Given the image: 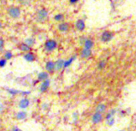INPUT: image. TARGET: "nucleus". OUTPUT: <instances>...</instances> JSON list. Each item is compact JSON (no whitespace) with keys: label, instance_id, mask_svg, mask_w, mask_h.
Returning <instances> with one entry per match:
<instances>
[{"label":"nucleus","instance_id":"20e7f679","mask_svg":"<svg viewBox=\"0 0 136 131\" xmlns=\"http://www.w3.org/2000/svg\"><path fill=\"white\" fill-rule=\"evenodd\" d=\"M50 85H51V81H50L49 78L47 79V80H45V81H43V82H42V84L39 86L40 92L45 93L48 89V88H49Z\"/></svg>","mask_w":136,"mask_h":131},{"label":"nucleus","instance_id":"9b49d317","mask_svg":"<svg viewBox=\"0 0 136 131\" xmlns=\"http://www.w3.org/2000/svg\"><path fill=\"white\" fill-rule=\"evenodd\" d=\"M49 78V73L46 71H43V72H41L38 74L37 77V79L38 81H40V82H43L45 80H47Z\"/></svg>","mask_w":136,"mask_h":131},{"label":"nucleus","instance_id":"aec40b11","mask_svg":"<svg viewBox=\"0 0 136 131\" xmlns=\"http://www.w3.org/2000/svg\"><path fill=\"white\" fill-rule=\"evenodd\" d=\"M25 43L28 46H33L34 43H35V40L34 39V38H27V39L25 40Z\"/></svg>","mask_w":136,"mask_h":131},{"label":"nucleus","instance_id":"6e6552de","mask_svg":"<svg viewBox=\"0 0 136 131\" xmlns=\"http://www.w3.org/2000/svg\"><path fill=\"white\" fill-rule=\"evenodd\" d=\"M29 105H30V100H29L28 98H25L20 100V102H19V103H18V106L21 109H26L29 106Z\"/></svg>","mask_w":136,"mask_h":131},{"label":"nucleus","instance_id":"2eb2a0df","mask_svg":"<svg viewBox=\"0 0 136 131\" xmlns=\"http://www.w3.org/2000/svg\"><path fill=\"white\" fill-rule=\"evenodd\" d=\"M27 117V114L26 111H19L16 114V119L17 120H24Z\"/></svg>","mask_w":136,"mask_h":131},{"label":"nucleus","instance_id":"cd10ccee","mask_svg":"<svg viewBox=\"0 0 136 131\" xmlns=\"http://www.w3.org/2000/svg\"><path fill=\"white\" fill-rule=\"evenodd\" d=\"M8 92L11 94H18V91L15 90V89H8Z\"/></svg>","mask_w":136,"mask_h":131},{"label":"nucleus","instance_id":"dca6fc26","mask_svg":"<svg viewBox=\"0 0 136 131\" xmlns=\"http://www.w3.org/2000/svg\"><path fill=\"white\" fill-rule=\"evenodd\" d=\"M83 44H84V48H86V49H88V50H91V48L94 46L93 41L90 40V39H85Z\"/></svg>","mask_w":136,"mask_h":131},{"label":"nucleus","instance_id":"39448f33","mask_svg":"<svg viewBox=\"0 0 136 131\" xmlns=\"http://www.w3.org/2000/svg\"><path fill=\"white\" fill-rule=\"evenodd\" d=\"M113 38V34L110 31H104L102 34L101 36V40L104 43H106V42H109Z\"/></svg>","mask_w":136,"mask_h":131},{"label":"nucleus","instance_id":"423d86ee","mask_svg":"<svg viewBox=\"0 0 136 131\" xmlns=\"http://www.w3.org/2000/svg\"><path fill=\"white\" fill-rule=\"evenodd\" d=\"M91 120H92V122L94 124L99 123L100 121H102V114L97 113V112H95V113L93 114Z\"/></svg>","mask_w":136,"mask_h":131},{"label":"nucleus","instance_id":"393cba45","mask_svg":"<svg viewBox=\"0 0 136 131\" xmlns=\"http://www.w3.org/2000/svg\"><path fill=\"white\" fill-rule=\"evenodd\" d=\"M62 19H63V15L62 14H59V15H56L55 16H54V20L61 21Z\"/></svg>","mask_w":136,"mask_h":131},{"label":"nucleus","instance_id":"f3484780","mask_svg":"<svg viewBox=\"0 0 136 131\" xmlns=\"http://www.w3.org/2000/svg\"><path fill=\"white\" fill-rule=\"evenodd\" d=\"M76 58V57L75 56H73V57H71L69 59H67L66 61H64V64H63V68H67V67H69L71 64L73 63V62L74 60H75Z\"/></svg>","mask_w":136,"mask_h":131},{"label":"nucleus","instance_id":"f257e3e1","mask_svg":"<svg viewBox=\"0 0 136 131\" xmlns=\"http://www.w3.org/2000/svg\"><path fill=\"white\" fill-rule=\"evenodd\" d=\"M57 42L54 39H49L47 40L46 43L44 44V47H45V50L48 52H51V51L54 50L57 48Z\"/></svg>","mask_w":136,"mask_h":131},{"label":"nucleus","instance_id":"5701e85b","mask_svg":"<svg viewBox=\"0 0 136 131\" xmlns=\"http://www.w3.org/2000/svg\"><path fill=\"white\" fill-rule=\"evenodd\" d=\"M115 110H111V112H110V113H108L107 114H106V121L109 120V119H111V118H112V117H113V115L115 114Z\"/></svg>","mask_w":136,"mask_h":131},{"label":"nucleus","instance_id":"7c9ffc66","mask_svg":"<svg viewBox=\"0 0 136 131\" xmlns=\"http://www.w3.org/2000/svg\"><path fill=\"white\" fill-rule=\"evenodd\" d=\"M79 0H70V2H71V3H74V2H78Z\"/></svg>","mask_w":136,"mask_h":131},{"label":"nucleus","instance_id":"f03ea898","mask_svg":"<svg viewBox=\"0 0 136 131\" xmlns=\"http://www.w3.org/2000/svg\"><path fill=\"white\" fill-rule=\"evenodd\" d=\"M47 17H48V12L46 9H41L37 12L36 19L38 22H43L45 20H47Z\"/></svg>","mask_w":136,"mask_h":131},{"label":"nucleus","instance_id":"473e14b6","mask_svg":"<svg viewBox=\"0 0 136 131\" xmlns=\"http://www.w3.org/2000/svg\"><path fill=\"white\" fill-rule=\"evenodd\" d=\"M121 131H122V130H121Z\"/></svg>","mask_w":136,"mask_h":131},{"label":"nucleus","instance_id":"bb28decb","mask_svg":"<svg viewBox=\"0 0 136 131\" xmlns=\"http://www.w3.org/2000/svg\"><path fill=\"white\" fill-rule=\"evenodd\" d=\"M114 123H115V119L113 117L111 118V119L107 120V125H108V126H112V125Z\"/></svg>","mask_w":136,"mask_h":131},{"label":"nucleus","instance_id":"2f4dec72","mask_svg":"<svg viewBox=\"0 0 136 131\" xmlns=\"http://www.w3.org/2000/svg\"><path fill=\"white\" fill-rule=\"evenodd\" d=\"M2 22H0V28H2Z\"/></svg>","mask_w":136,"mask_h":131},{"label":"nucleus","instance_id":"f8f14e48","mask_svg":"<svg viewBox=\"0 0 136 131\" xmlns=\"http://www.w3.org/2000/svg\"><path fill=\"white\" fill-rule=\"evenodd\" d=\"M24 59L27 61V62H34V59H35V56H34V54L33 53H31V52H27V53H26L24 54Z\"/></svg>","mask_w":136,"mask_h":131},{"label":"nucleus","instance_id":"b1692460","mask_svg":"<svg viewBox=\"0 0 136 131\" xmlns=\"http://www.w3.org/2000/svg\"><path fill=\"white\" fill-rule=\"evenodd\" d=\"M6 62H7V61H6L5 58L0 59V67H1V68H2V67H4V66L6 65Z\"/></svg>","mask_w":136,"mask_h":131},{"label":"nucleus","instance_id":"6ab92c4d","mask_svg":"<svg viewBox=\"0 0 136 131\" xmlns=\"http://www.w3.org/2000/svg\"><path fill=\"white\" fill-rule=\"evenodd\" d=\"M19 48H20V50L22 51H23V52H26V53L30 52V50H31V47L28 46L25 43H22L20 46H19Z\"/></svg>","mask_w":136,"mask_h":131},{"label":"nucleus","instance_id":"0eeeda50","mask_svg":"<svg viewBox=\"0 0 136 131\" xmlns=\"http://www.w3.org/2000/svg\"><path fill=\"white\" fill-rule=\"evenodd\" d=\"M63 64L64 60L63 59H58L55 62H54V70L55 71H59L63 68Z\"/></svg>","mask_w":136,"mask_h":131},{"label":"nucleus","instance_id":"1a4fd4ad","mask_svg":"<svg viewBox=\"0 0 136 131\" xmlns=\"http://www.w3.org/2000/svg\"><path fill=\"white\" fill-rule=\"evenodd\" d=\"M75 27L78 30L83 31L86 27L85 22H84V21L82 20V19H79V20H77V22H75Z\"/></svg>","mask_w":136,"mask_h":131},{"label":"nucleus","instance_id":"c85d7f7f","mask_svg":"<svg viewBox=\"0 0 136 131\" xmlns=\"http://www.w3.org/2000/svg\"><path fill=\"white\" fill-rule=\"evenodd\" d=\"M73 116H74V119L76 120V119H78V117H79V114H78L77 112H75V113L73 114Z\"/></svg>","mask_w":136,"mask_h":131},{"label":"nucleus","instance_id":"a878e982","mask_svg":"<svg viewBox=\"0 0 136 131\" xmlns=\"http://www.w3.org/2000/svg\"><path fill=\"white\" fill-rule=\"evenodd\" d=\"M4 46H5V42L2 39V38H0V51H2L4 49Z\"/></svg>","mask_w":136,"mask_h":131},{"label":"nucleus","instance_id":"9d476101","mask_svg":"<svg viewBox=\"0 0 136 131\" xmlns=\"http://www.w3.org/2000/svg\"><path fill=\"white\" fill-rule=\"evenodd\" d=\"M45 68L46 70L49 73H52L54 71V62L52 61H48L45 65Z\"/></svg>","mask_w":136,"mask_h":131},{"label":"nucleus","instance_id":"c756f323","mask_svg":"<svg viewBox=\"0 0 136 131\" xmlns=\"http://www.w3.org/2000/svg\"><path fill=\"white\" fill-rule=\"evenodd\" d=\"M13 131H22V130H19L18 128H17V127H15L14 129H13Z\"/></svg>","mask_w":136,"mask_h":131},{"label":"nucleus","instance_id":"4be33fe9","mask_svg":"<svg viewBox=\"0 0 136 131\" xmlns=\"http://www.w3.org/2000/svg\"><path fill=\"white\" fill-rule=\"evenodd\" d=\"M106 66V61L105 60H102V61H100V62H99L98 64V68L99 69H103L104 67Z\"/></svg>","mask_w":136,"mask_h":131},{"label":"nucleus","instance_id":"4468645a","mask_svg":"<svg viewBox=\"0 0 136 131\" xmlns=\"http://www.w3.org/2000/svg\"><path fill=\"white\" fill-rule=\"evenodd\" d=\"M106 105L103 104V103L99 104L98 105H97L96 109H95L97 113H100V114L104 113V112L106 111Z\"/></svg>","mask_w":136,"mask_h":131},{"label":"nucleus","instance_id":"a211bd4d","mask_svg":"<svg viewBox=\"0 0 136 131\" xmlns=\"http://www.w3.org/2000/svg\"><path fill=\"white\" fill-rule=\"evenodd\" d=\"M59 30L61 31V32H66L69 30V25H68L67 22H63V23H60L59 25Z\"/></svg>","mask_w":136,"mask_h":131},{"label":"nucleus","instance_id":"ddd939ff","mask_svg":"<svg viewBox=\"0 0 136 131\" xmlns=\"http://www.w3.org/2000/svg\"><path fill=\"white\" fill-rule=\"evenodd\" d=\"M91 50H88V49H86V48H83L81 51L80 53V55L83 58H89L90 55H91Z\"/></svg>","mask_w":136,"mask_h":131},{"label":"nucleus","instance_id":"412c9836","mask_svg":"<svg viewBox=\"0 0 136 131\" xmlns=\"http://www.w3.org/2000/svg\"><path fill=\"white\" fill-rule=\"evenodd\" d=\"M12 58H13V54H12L11 51H10V50L6 51L4 54V58L7 61V60H11Z\"/></svg>","mask_w":136,"mask_h":131},{"label":"nucleus","instance_id":"7ed1b4c3","mask_svg":"<svg viewBox=\"0 0 136 131\" xmlns=\"http://www.w3.org/2000/svg\"><path fill=\"white\" fill-rule=\"evenodd\" d=\"M8 15L11 16L12 18H18L21 15V11L18 7L16 6H12L8 9Z\"/></svg>","mask_w":136,"mask_h":131}]
</instances>
